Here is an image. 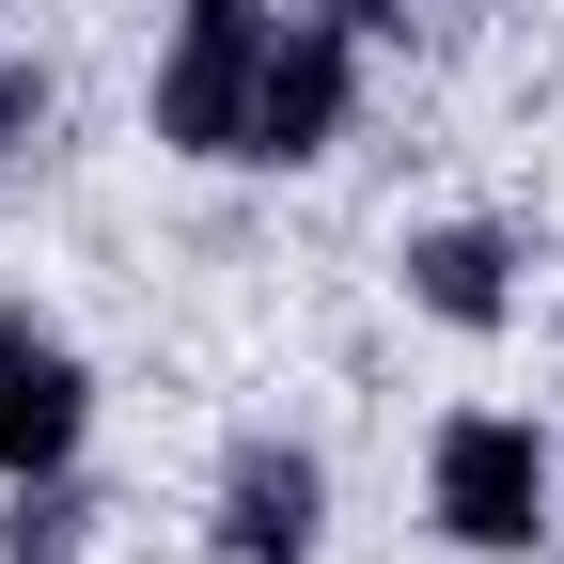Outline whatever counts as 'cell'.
<instances>
[{
	"instance_id": "6da1fadb",
	"label": "cell",
	"mask_w": 564,
	"mask_h": 564,
	"mask_svg": "<svg viewBox=\"0 0 564 564\" xmlns=\"http://www.w3.org/2000/svg\"><path fill=\"white\" fill-rule=\"evenodd\" d=\"M423 518H440V549H470V564H533L564 533L549 423L533 408H440V440H423Z\"/></svg>"
},
{
	"instance_id": "7a4b0ae2",
	"label": "cell",
	"mask_w": 564,
	"mask_h": 564,
	"mask_svg": "<svg viewBox=\"0 0 564 564\" xmlns=\"http://www.w3.org/2000/svg\"><path fill=\"white\" fill-rule=\"evenodd\" d=\"M345 110H361V32L314 17V0H282V32L251 63V110H236V173H314Z\"/></svg>"
},
{
	"instance_id": "3957f363",
	"label": "cell",
	"mask_w": 564,
	"mask_h": 564,
	"mask_svg": "<svg viewBox=\"0 0 564 564\" xmlns=\"http://www.w3.org/2000/svg\"><path fill=\"white\" fill-rule=\"evenodd\" d=\"M267 32H282V0H173L158 79H141V126H158L173 158H220V173H236V110H251Z\"/></svg>"
},
{
	"instance_id": "277c9868",
	"label": "cell",
	"mask_w": 564,
	"mask_h": 564,
	"mask_svg": "<svg viewBox=\"0 0 564 564\" xmlns=\"http://www.w3.org/2000/svg\"><path fill=\"white\" fill-rule=\"evenodd\" d=\"M314 549H329V455L267 423L204 486V564H314Z\"/></svg>"
},
{
	"instance_id": "5b68a950",
	"label": "cell",
	"mask_w": 564,
	"mask_h": 564,
	"mask_svg": "<svg viewBox=\"0 0 564 564\" xmlns=\"http://www.w3.org/2000/svg\"><path fill=\"white\" fill-rule=\"evenodd\" d=\"M79 440H95V361H79L32 299H0V486L79 470Z\"/></svg>"
},
{
	"instance_id": "8992f818",
	"label": "cell",
	"mask_w": 564,
	"mask_h": 564,
	"mask_svg": "<svg viewBox=\"0 0 564 564\" xmlns=\"http://www.w3.org/2000/svg\"><path fill=\"white\" fill-rule=\"evenodd\" d=\"M518 236L502 220H408V251H392V282H408V314L423 329H455V345H486V329H518Z\"/></svg>"
},
{
	"instance_id": "52a82bcc",
	"label": "cell",
	"mask_w": 564,
	"mask_h": 564,
	"mask_svg": "<svg viewBox=\"0 0 564 564\" xmlns=\"http://www.w3.org/2000/svg\"><path fill=\"white\" fill-rule=\"evenodd\" d=\"M79 518H95V502H79V470H32V486H17V518H0V564H79Z\"/></svg>"
},
{
	"instance_id": "ba28073f",
	"label": "cell",
	"mask_w": 564,
	"mask_h": 564,
	"mask_svg": "<svg viewBox=\"0 0 564 564\" xmlns=\"http://www.w3.org/2000/svg\"><path fill=\"white\" fill-rule=\"evenodd\" d=\"M47 126H63V79H47L32 47H0V158H32Z\"/></svg>"
},
{
	"instance_id": "9c48e42d",
	"label": "cell",
	"mask_w": 564,
	"mask_h": 564,
	"mask_svg": "<svg viewBox=\"0 0 564 564\" xmlns=\"http://www.w3.org/2000/svg\"><path fill=\"white\" fill-rule=\"evenodd\" d=\"M314 17H345L361 47H392V32H408V0H314Z\"/></svg>"
},
{
	"instance_id": "30bf717a",
	"label": "cell",
	"mask_w": 564,
	"mask_h": 564,
	"mask_svg": "<svg viewBox=\"0 0 564 564\" xmlns=\"http://www.w3.org/2000/svg\"><path fill=\"white\" fill-rule=\"evenodd\" d=\"M549 486H564V423H549Z\"/></svg>"
}]
</instances>
